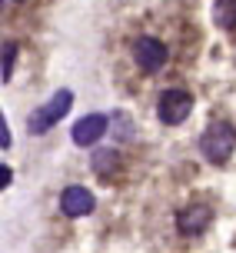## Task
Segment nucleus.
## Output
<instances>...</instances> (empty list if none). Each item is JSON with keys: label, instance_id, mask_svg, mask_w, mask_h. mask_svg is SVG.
I'll return each mask as SVG.
<instances>
[{"label": "nucleus", "instance_id": "nucleus-3", "mask_svg": "<svg viewBox=\"0 0 236 253\" xmlns=\"http://www.w3.org/2000/svg\"><path fill=\"white\" fill-rule=\"evenodd\" d=\"M190 110H193V93L183 87H170V90H163L160 93V103H157V117H160L163 124H183L190 117Z\"/></svg>", "mask_w": 236, "mask_h": 253}, {"label": "nucleus", "instance_id": "nucleus-4", "mask_svg": "<svg viewBox=\"0 0 236 253\" xmlns=\"http://www.w3.org/2000/svg\"><path fill=\"white\" fill-rule=\"evenodd\" d=\"M133 57H137L140 70H147V74H157L163 63H166V47H163L157 37H140L137 47H133Z\"/></svg>", "mask_w": 236, "mask_h": 253}, {"label": "nucleus", "instance_id": "nucleus-11", "mask_svg": "<svg viewBox=\"0 0 236 253\" xmlns=\"http://www.w3.org/2000/svg\"><path fill=\"white\" fill-rule=\"evenodd\" d=\"M10 183H13V170H10V167H7V164H3V167H0V187L7 190V187H10Z\"/></svg>", "mask_w": 236, "mask_h": 253}, {"label": "nucleus", "instance_id": "nucleus-8", "mask_svg": "<svg viewBox=\"0 0 236 253\" xmlns=\"http://www.w3.org/2000/svg\"><path fill=\"white\" fill-rule=\"evenodd\" d=\"M213 20L220 30H236V0H216L213 3Z\"/></svg>", "mask_w": 236, "mask_h": 253}, {"label": "nucleus", "instance_id": "nucleus-10", "mask_svg": "<svg viewBox=\"0 0 236 253\" xmlns=\"http://www.w3.org/2000/svg\"><path fill=\"white\" fill-rule=\"evenodd\" d=\"M13 60H17V43H7L3 47V84L13 77Z\"/></svg>", "mask_w": 236, "mask_h": 253}, {"label": "nucleus", "instance_id": "nucleus-9", "mask_svg": "<svg viewBox=\"0 0 236 253\" xmlns=\"http://www.w3.org/2000/svg\"><path fill=\"white\" fill-rule=\"evenodd\" d=\"M93 167H97L100 173H110L113 167H117V153L113 150H100L97 157H93Z\"/></svg>", "mask_w": 236, "mask_h": 253}, {"label": "nucleus", "instance_id": "nucleus-1", "mask_svg": "<svg viewBox=\"0 0 236 253\" xmlns=\"http://www.w3.org/2000/svg\"><path fill=\"white\" fill-rule=\"evenodd\" d=\"M199 150L210 164H226L230 153L236 150V130L226 120H216V124L206 126V133L199 137Z\"/></svg>", "mask_w": 236, "mask_h": 253}, {"label": "nucleus", "instance_id": "nucleus-12", "mask_svg": "<svg viewBox=\"0 0 236 253\" xmlns=\"http://www.w3.org/2000/svg\"><path fill=\"white\" fill-rule=\"evenodd\" d=\"M0 147H3V150L10 147V130H7V120L0 124Z\"/></svg>", "mask_w": 236, "mask_h": 253}, {"label": "nucleus", "instance_id": "nucleus-6", "mask_svg": "<svg viewBox=\"0 0 236 253\" xmlns=\"http://www.w3.org/2000/svg\"><path fill=\"white\" fill-rule=\"evenodd\" d=\"M93 193H90L87 187H67L60 193V210L67 216H87L90 210H93Z\"/></svg>", "mask_w": 236, "mask_h": 253}, {"label": "nucleus", "instance_id": "nucleus-7", "mask_svg": "<svg viewBox=\"0 0 236 253\" xmlns=\"http://www.w3.org/2000/svg\"><path fill=\"white\" fill-rule=\"evenodd\" d=\"M103 133H107V117L103 114H90V117H83V120L74 124V143H80V147L97 143Z\"/></svg>", "mask_w": 236, "mask_h": 253}, {"label": "nucleus", "instance_id": "nucleus-5", "mask_svg": "<svg viewBox=\"0 0 236 253\" xmlns=\"http://www.w3.org/2000/svg\"><path fill=\"white\" fill-rule=\"evenodd\" d=\"M210 223H213V210L206 203H193L187 210H180V216H176V227H180L183 237H197V233H203Z\"/></svg>", "mask_w": 236, "mask_h": 253}, {"label": "nucleus", "instance_id": "nucleus-2", "mask_svg": "<svg viewBox=\"0 0 236 253\" xmlns=\"http://www.w3.org/2000/svg\"><path fill=\"white\" fill-rule=\"evenodd\" d=\"M70 107H74V93H70V90H57V93H53L43 107H37V110L30 114L27 130H30L34 137L47 133L53 124H60V117H67V110H70Z\"/></svg>", "mask_w": 236, "mask_h": 253}]
</instances>
